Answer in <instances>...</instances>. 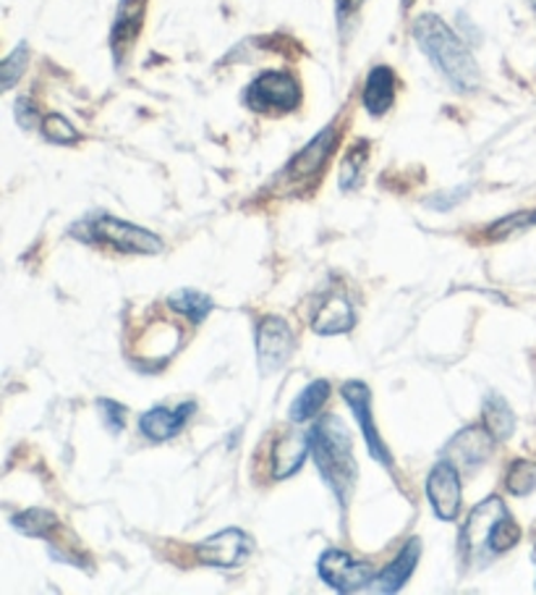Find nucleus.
I'll return each mask as SVG.
<instances>
[{
	"mask_svg": "<svg viewBox=\"0 0 536 595\" xmlns=\"http://www.w3.org/2000/svg\"><path fill=\"white\" fill-rule=\"evenodd\" d=\"M413 40L421 53L432 61V66L450 81L456 90L474 92L482 81L478 66L461 37L452 31L443 18L435 14H424L413 24Z\"/></svg>",
	"mask_w": 536,
	"mask_h": 595,
	"instance_id": "obj_1",
	"label": "nucleus"
},
{
	"mask_svg": "<svg viewBox=\"0 0 536 595\" xmlns=\"http://www.w3.org/2000/svg\"><path fill=\"white\" fill-rule=\"evenodd\" d=\"M309 452L315 457V465L324 478V483L330 485V491L335 493V498L346 509L350 493L356 489L359 467H356L354 457V441H350L348 428L343 426L341 417H319L317 426L309 433Z\"/></svg>",
	"mask_w": 536,
	"mask_h": 595,
	"instance_id": "obj_2",
	"label": "nucleus"
},
{
	"mask_svg": "<svg viewBox=\"0 0 536 595\" xmlns=\"http://www.w3.org/2000/svg\"><path fill=\"white\" fill-rule=\"evenodd\" d=\"M89 242L111 244L120 252H131V255H159L163 252V239L157 233L142 229V226L126 224V220L113 218V215H100L92 226H89Z\"/></svg>",
	"mask_w": 536,
	"mask_h": 595,
	"instance_id": "obj_3",
	"label": "nucleus"
},
{
	"mask_svg": "<svg viewBox=\"0 0 536 595\" xmlns=\"http://www.w3.org/2000/svg\"><path fill=\"white\" fill-rule=\"evenodd\" d=\"M244 98H246V105L259 113H270V111L285 113V111H293V107L302 103V87H298V81L293 74L267 72L248 85Z\"/></svg>",
	"mask_w": 536,
	"mask_h": 595,
	"instance_id": "obj_4",
	"label": "nucleus"
},
{
	"mask_svg": "<svg viewBox=\"0 0 536 595\" xmlns=\"http://www.w3.org/2000/svg\"><path fill=\"white\" fill-rule=\"evenodd\" d=\"M319 578L328 582L337 593H356L363 591L369 582H374L378 572L369 561H356L346 550L330 548L319 556Z\"/></svg>",
	"mask_w": 536,
	"mask_h": 595,
	"instance_id": "obj_5",
	"label": "nucleus"
},
{
	"mask_svg": "<svg viewBox=\"0 0 536 595\" xmlns=\"http://www.w3.org/2000/svg\"><path fill=\"white\" fill-rule=\"evenodd\" d=\"M293 331L278 315H267L257 328V363L261 376H272L291 359L293 354Z\"/></svg>",
	"mask_w": 536,
	"mask_h": 595,
	"instance_id": "obj_6",
	"label": "nucleus"
},
{
	"mask_svg": "<svg viewBox=\"0 0 536 595\" xmlns=\"http://www.w3.org/2000/svg\"><path fill=\"white\" fill-rule=\"evenodd\" d=\"M343 398H346V404L350 407V413H354L356 422H359L363 441H367L369 454H372L374 459L380 461L382 467H387V470H393V457L391 452H387L385 441H382L378 426H374V417H372V391H369L367 383L361 381H348L341 389Z\"/></svg>",
	"mask_w": 536,
	"mask_h": 595,
	"instance_id": "obj_7",
	"label": "nucleus"
},
{
	"mask_svg": "<svg viewBox=\"0 0 536 595\" xmlns=\"http://www.w3.org/2000/svg\"><path fill=\"white\" fill-rule=\"evenodd\" d=\"M426 498H430L432 509L439 519L452 522L461 511L463 491H461V474L450 459H439L432 467L430 478H426Z\"/></svg>",
	"mask_w": 536,
	"mask_h": 595,
	"instance_id": "obj_8",
	"label": "nucleus"
},
{
	"mask_svg": "<svg viewBox=\"0 0 536 595\" xmlns=\"http://www.w3.org/2000/svg\"><path fill=\"white\" fill-rule=\"evenodd\" d=\"M508 517L506 504H502L500 496H489L484 498L482 504L474 506L469 519H465L461 537H458V548H461L463 559H471L476 550H482V546H487L489 537H493V530L502 519Z\"/></svg>",
	"mask_w": 536,
	"mask_h": 595,
	"instance_id": "obj_9",
	"label": "nucleus"
},
{
	"mask_svg": "<svg viewBox=\"0 0 536 595\" xmlns=\"http://www.w3.org/2000/svg\"><path fill=\"white\" fill-rule=\"evenodd\" d=\"M194 554L202 565L228 569V567L241 565V561L252 554V541H248L244 530L228 528V530H220V533L204 537L200 546L194 548Z\"/></svg>",
	"mask_w": 536,
	"mask_h": 595,
	"instance_id": "obj_10",
	"label": "nucleus"
},
{
	"mask_svg": "<svg viewBox=\"0 0 536 595\" xmlns=\"http://www.w3.org/2000/svg\"><path fill=\"white\" fill-rule=\"evenodd\" d=\"M495 435L489 433L487 426H471L461 430V433L445 446L443 459H450L458 470H476L478 465L487 461L495 448Z\"/></svg>",
	"mask_w": 536,
	"mask_h": 595,
	"instance_id": "obj_11",
	"label": "nucleus"
},
{
	"mask_svg": "<svg viewBox=\"0 0 536 595\" xmlns=\"http://www.w3.org/2000/svg\"><path fill=\"white\" fill-rule=\"evenodd\" d=\"M311 326L319 337H333V333H346L356 326V313L350 307V302L343 294H324L317 302L315 315H311Z\"/></svg>",
	"mask_w": 536,
	"mask_h": 595,
	"instance_id": "obj_12",
	"label": "nucleus"
},
{
	"mask_svg": "<svg viewBox=\"0 0 536 595\" xmlns=\"http://www.w3.org/2000/svg\"><path fill=\"white\" fill-rule=\"evenodd\" d=\"M194 402L181 404L178 409L168 407H152L150 413L139 417V430H142L144 439L150 441H170L187 428L191 413H194Z\"/></svg>",
	"mask_w": 536,
	"mask_h": 595,
	"instance_id": "obj_13",
	"label": "nucleus"
},
{
	"mask_svg": "<svg viewBox=\"0 0 536 595\" xmlns=\"http://www.w3.org/2000/svg\"><path fill=\"white\" fill-rule=\"evenodd\" d=\"M144 14H146V0H120L116 24L111 31V48L116 61H124V55L129 53V48L137 42L139 31L144 27Z\"/></svg>",
	"mask_w": 536,
	"mask_h": 595,
	"instance_id": "obj_14",
	"label": "nucleus"
},
{
	"mask_svg": "<svg viewBox=\"0 0 536 595\" xmlns=\"http://www.w3.org/2000/svg\"><path fill=\"white\" fill-rule=\"evenodd\" d=\"M309 435L285 433L280 435L272 446V478L285 480L293 472L302 470V465L309 457Z\"/></svg>",
	"mask_w": 536,
	"mask_h": 595,
	"instance_id": "obj_15",
	"label": "nucleus"
},
{
	"mask_svg": "<svg viewBox=\"0 0 536 595\" xmlns=\"http://www.w3.org/2000/svg\"><path fill=\"white\" fill-rule=\"evenodd\" d=\"M419 556H421V541L419 537H411V541H408L404 546V550H400L391 565H387L378 574V578H374L378 591L380 593H398L400 587L411 580L413 569H417V565H419Z\"/></svg>",
	"mask_w": 536,
	"mask_h": 595,
	"instance_id": "obj_16",
	"label": "nucleus"
},
{
	"mask_svg": "<svg viewBox=\"0 0 536 595\" xmlns=\"http://www.w3.org/2000/svg\"><path fill=\"white\" fill-rule=\"evenodd\" d=\"M337 142V131L333 126H328V129H322L319 135L311 139L309 144L291 161V176H296V179H306V176H315L319 168L328 163V157L333 155V148Z\"/></svg>",
	"mask_w": 536,
	"mask_h": 595,
	"instance_id": "obj_17",
	"label": "nucleus"
},
{
	"mask_svg": "<svg viewBox=\"0 0 536 595\" xmlns=\"http://www.w3.org/2000/svg\"><path fill=\"white\" fill-rule=\"evenodd\" d=\"M361 100L369 116H385L391 111L395 103V74L391 66H378L369 72Z\"/></svg>",
	"mask_w": 536,
	"mask_h": 595,
	"instance_id": "obj_18",
	"label": "nucleus"
},
{
	"mask_svg": "<svg viewBox=\"0 0 536 595\" xmlns=\"http://www.w3.org/2000/svg\"><path fill=\"white\" fill-rule=\"evenodd\" d=\"M482 409H484V426H487L489 433H493L497 441H508L515 430V415L506 398L497 394H487Z\"/></svg>",
	"mask_w": 536,
	"mask_h": 595,
	"instance_id": "obj_19",
	"label": "nucleus"
},
{
	"mask_svg": "<svg viewBox=\"0 0 536 595\" xmlns=\"http://www.w3.org/2000/svg\"><path fill=\"white\" fill-rule=\"evenodd\" d=\"M330 398V383L328 381H315L309 383L306 389L293 398L291 404V420L293 422H306L311 417H317L322 413V407L328 404Z\"/></svg>",
	"mask_w": 536,
	"mask_h": 595,
	"instance_id": "obj_20",
	"label": "nucleus"
},
{
	"mask_svg": "<svg viewBox=\"0 0 536 595\" xmlns=\"http://www.w3.org/2000/svg\"><path fill=\"white\" fill-rule=\"evenodd\" d=\"M168 305L174 307L178 315L189 318L191 322H202L209 313H213V300H209L207 294H202V291H196V289H178V291H174V294L168 296Z\"/></svg>",
	"mask_w": 536,
	"mask_h": 595,
	"instance_id": "obj_21",
	"label": "nucleus"
},
{
	"mask_svg": "<svg viewBox=\"0 0 536 595\" xmlns=\"http://www.w3.org/2000/svg\"><path fill=\"white\" fill-rule=\"evenodd\" d=\"M14 528L29 537H50V533L59 528V519L48 509H27L14 517Z\"/></svg>",
	"mask_w": 536,
	"mask_h": 595,
	"instance_id": "obj_22",
	"label": "nucleus"
},
{
	"mask_svg": "<svg viewBox=\"0 0 536 595\" xmlns=\"http://www.w3.org/2000/svg\"><path fill=\"white\" fill-rule=\"evenodd\" d=\"M508 491L513 496H528V493L536 491V465L526 459H519L510 465L508 478H506Z\"/></svg>",
	"mask_w": 536,
	"mask_h": 595,
	"instance_id": "obj_23",
	"label": "nucleus"
},
{
	"mask_svg": "<svg viewBox=\"0 0 536 595\" xmlns=\"http://www.w3.org/2000/svg\"><path fill=\"white\" fill-rule=\"evenodd\" d=\"M40 129H42V137L53 144H74L81 139L79 131H76V126L68 122V118L59 116V113H50V116H44Z\"/></svg>",
	"mask_w": 536,
	"mask_h": 595,
	"instance_id": "obj_24",
	"label": "nucleus"
},
{
	"mask_svg": "<svg viewBox=\"0 0 536 595\" xmlns=\"http://www.w3.org/2000/svg\"><path fill=\"white\" fill-rule=\"evenodd\" d=\"M532 226H536V211L515 213V215H508V218L497 220L493 229L487 231V237L497 242V239H508V237H513V233L532 229Z\"/></svg>",
	"mask_w": 536,
	"mask_h": 595,
	"instance_id": "obj_25",
	"label": "nucleus"
},
{
	"mask_svg": "<svg viewBox=\"0 0 536 595\" xmlns=\"http://www.w3.org/2000/svg\"><path fill=\"white\" fill-rule=\"evenodd\" d=\"M519 541H521V528L515 524V519L508 515L493 530V537H489V548H493V554H506V550L513 548Z\"/></svg>",
	"mask_w": 536,
	"mask_h": 595,
	"instance_id": "obj_26",
	"label": "nucleus"
},
{
	"mask_svg": "<svg viewBox=\"0 0 536 595\" xmlns=\"http://www.w3.org/2000/svg\"><path fill=\"white\" fill-rule=\"evenodd\" d=\"M367 155H369V148L367 144H359V150H350L346 163H343L341 168V187L343 189H354L356 183H359L361 179V170H363V163H367Z\"/></svg>",
	"mask_w": 536,
	"mask_h": 595,
	"instance_id": "obj_27",
	"label": "nucleus"
},
{
	"mask_svg": "<svg viewBox=\"0 0 536 595\" xmlns=\"http://www.w3.org/2000/svg\"><path fill=\"white\" fill-rule=\"evenodd\" d=\"M27 61H29L27 46H18L14 53L3 61V66H0V74H3V90H11V87L22 79L24 68H27Z\"/></svg>",
	"mask_w": 536,
	"mask_h": 595,
	"instance_id": "obj_28",
	"label": "nucleus"
},
{
	"mask_svg": "<svg viewBox=\"0 0 536 595\" xmlns=\"http://www.w3.org/2000/svg\"><path fill=\"white\" fill-rule=\"evenodd\" d=\"M102 420H105V426L111 428V433H120V430L126 428V417H129V409L124 407V404L113 402V398H100L98 402Z\"/></svg>",
	"mask_w": 536,
	"mask_h": 595,
	"instance_id": "obj_29",
	"label": "nucleus"
},
{
	"mask_svg": "<svg viewBox=\"0 0 536 595\" xmlns=\"http://www.w3.org/2000/svg\"><path fill=\"white\" fill-rule=\"evenodd\" d=\"M16 118H18V124L24 126V129H29V126L37 122V107L31 105L29 100H18V103H16Z\"/></svg>",
	"mask_w": 536,
	"mask_h": 595,
	"instance_id": "obj_30",
	"label": "nucleus"
},
{
	"mask_svg": "<svg viewBox=\"0 0 536 595\" xmlns=\"http://www.w3.org/2000/svg\"><path fill=\"white\" fill-rule=\"evenodd\" d=\"M363 3V0H335V5H337V18H341V22H346V18L354 14L356 9H359V5Z\"/></svg>",
	"mask_w": 536,
	"mask_h": 595,
	"instance_id": "obj_31",
	"label": "nucleus"
}]
</instances>
